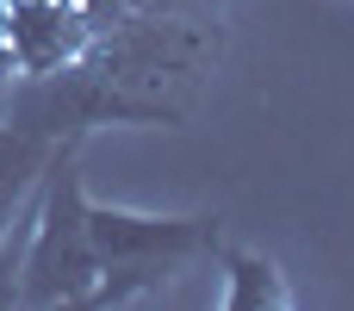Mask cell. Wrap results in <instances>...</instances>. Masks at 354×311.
Masks as SVG:
<instances>
[{"label":"cell","instance_id":"obj_5","mask_svg":"<svg viewBox=\"0 0 354 311\" xmlns=\"http://www.w3.org/2000/svg\"><path fill=\"white\" fill-rule=\"evenodd\" d=\"M131 12H162V19H212L218 25V6L224 0H124Z\"/></svg>","mask_w":354,"mask_h":311},{"label":"cell","instance_id":"obj_6","mask_svg":"<svg viewBox=\"0 0 354 311\" xmlns=\"http://www.w3.org/2000/svg\"><path fill=\"white\" fill-rule=\"evenodd\" d=\"M19 249H25V231H6L0 237V305H19Z\"/></svg>","mask_w":354,"mask_h":311},{"label":"cell","instance_id":"obj_2","mask_svg":"<svg viewBox=\"0 0 354 311\" xmlns=\"http://www.w3.org/2000/svg\"><path fill=\"white\" fill-rule=\"evenodd\" d=\"M100 256L87 237V187L75 168V137H62L31 193V231L19 249V305H93Z\"/></svg>","mask_w":354,"mask_h":311},{"label":"cell","instance_id":"obj_4","mask_svg":"<svg viewBox=\"0 0 354 311\" xmlns=\"http://www.w3.org/2000/svg\"><path fill=\"white\" fill-rule=\"evenodd\" d=\"M218 262H224V311H286L292 305V287H286V274L268 262V256H255V249H230V243H218L212 249Z\"/></svg>","mask_w":354,"mask_h":311},{"label":"cell","instance_id":"obj_3","mask_svg":"<svg viewBox=\"0 0 354 311\" xmlns=\"http://www.w3.org/2000/svg\"><path fill=\"white\" fill-rule=\"evenodd\" d=\"M50 150H56V143H44V137L19 131L12 118H0V237L19 231V212L31 206V193H37V181H44Z\"/></svg>","mask_w":354,"mask_h":311},{"label":"cell","instance_id":"obj_1","mask_svg":"<svg viewBox=\"0 0 354 311\" xmlns=\"http://www.w3.org/2000/svg\"><path fill=\"white\" fill-rule=\"evenodd\" d=\"M87 237L100 256V293L93 305H131L156 287H168L187 262L212 256L224 243L218 212H137L87 199Z\"/></svg>","mask_w":354,"mask_h":311}]
</instances>
